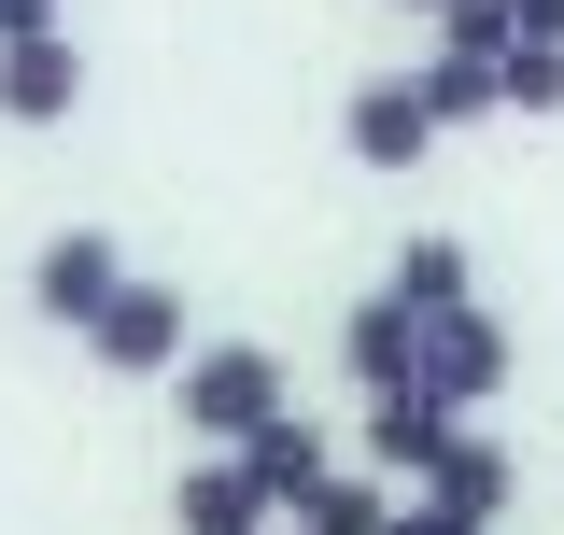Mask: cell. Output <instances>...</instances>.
I'll return each instance as SVG.
<instances>
[{"mask_svg":"<svg viewBox=\"0 0 564 535\" xmlns=\"http://www.w3.org/2000/svg\"><path fill=\"white\" fill-rule=\"evenodd\" d=\"M170 395H184V437H212V451H226V437H254L269 408H296L269 338H198V352L170 367Z\"/></svg>","mask_w":564,"mask_h":535,"instance_id":"6da1fadb","label":"cell"},{"mask_svg":"<svg viewBox=\"0 0 564 535\" xmlns=\"http://www.w3.org/2000/svg\"><path fill=\"white\" fill-rule=\"evenodd\" d=\"M85 352H99V381H170L198 338H184V282H113L99 310H85Z\"/></svg>","mask_w":564,"mask_h":535,"instance_id":"7a4b0ae2","label":"cell"},{"mask_svg":"<svg viewBox=\"0 0 564 535\" xmlns=\"http://www.w3.org/2000/svg\"><path fill=\"white\" fill-rule=\"evenodd\" d=\"M339 141H352V170H423L437 155V99H423V70H381V85H352V113H339Z\"/></svg>","mask_w":564,"mask_h":535,"instance_id":"3957f363","label":"cell"},{"mask_svg":"<svg viewBox=\"0 0 564 535\" xmlns=\"http://www.w3.org/2000/svg\"><path fill=\"white\" fill-rule=\"evenodd\" d=\"M113 282H128V240H113V226H57V240L29 254V310L85 338V310H99Z\"/></svg>","mask_w":564,"mask_h":535,"instance_id":"277c9868","label":"cell"},{"mask_svg":"<svg viewBox=\"0 0 564 535\" xmlns=\"http://www.w3.org/2000/svg\"><path fill=\"white\" fill-rule=\"evenodd\" d=\"M508 367H522V352H508L494 310H437V325H423V395L452 408V423H466L480 395H508Z\"/></svg>","mask_w":564,"mask_h":535,"instance_id":"5b68a950","label":"cell"},{"mask_svg":"<svg viewBox=\"0 0 564 535\" xmlns=\"http://www.w3.org/2000/svg\"><path fill=\"white\" fill-rule=\"evenodd\" d=\"M339 367H352V395H410L423 381V310L410 296H352L339 310Z\"/></svg>","mask_w":564,"mask_h":535,"instance_id":"8992f818","label":"cell"},{"mask_svg":"<svg viewBox=\"0 0 564 535\" xmlns=\"http://www.w3.org/2000/svg\"><path fill=\"white\" fill-rule=\"evenodd\" d=\"M70 99H85V57H70V29H29V43H0V128H70Z\"/></svg>","mask_w":564,"mask_h":535,"instance_id":"52a82bcc","label":"cell"},{"mask_svg":"<svg viewBox=\"0 0 564 535\" xmlns=\"http://www.w3.org/2000/svg\"><path fill=\"white\" fill-rule=\"evenodd\" d=\"M226 466L254 479V507H296V493L325 479V437H311V408H269L254 437H226Z\"/></svg>","mask_w":564,"mask_h":535,"instance_id":"ba28073f","label":"cell"},{"mask_svg":"<svg viewBox=\"0 0 564 535\" xmlns=\"http://www.w3.org/2000/svg\"><path fill=\"white\" fill-rule=\"evenodd\" d=\"M508 493H522V466H508V451H494V437H466V423H452V451H437V466H423V507H452V522H508Z\"/></svg>","mask_w":564,"mask_h":535,"instance_id":"9c48e42d","label":"cell"},{"mask_svg":"<svg viewBox=\"0 0 564 535\" xmlns=\"http://www.w3.org/2000/svg\"><path fill=\"white\" fill-rule=\"evenodd\" d=\"M437 451H452V408L423 395V381H410V395H367V466H381V479H423Z\"/></svg>","mask_w":564,"mask_h":535,"instance_id":"30bf717a","label":"cell"},{"mask_svg":"<svg viewBox=\"0 0 564 535\" xmlns=\"http://www.w3.org/2000/svg\"><path fill=\"white\" fill-rule=\"evenodd\" d=\"M170 522L184 535H269V507H254V479L226 466V451H198V466L170 479Z\"/></svg>","mask_w":564,"mask_h":535,"instance_id":"8fae6325","label":"cell"},{"mask_svg":"<svg viewBox=\"0 0 564 535\" xmlns=\"http://www.w3.org/2000/svg\"><path fill=\"white\" fill-rule=\"evenodd\" d=\"M466 282H480V268H466V240H437V226H423L410 254H395V282H381V296H410L423 325H437V310H480V296H466Z\"/></svg>","mask_w":564,"mask_h":535,"instance_id":"7c38bea8","label":"cell"},{"mask_svg":"<svg viewBox=\"0 0 564 535\" xmlns=\"http://www.w3.org/2000/svg\"><path fill=\"white\" fill-rule=\"evenodd\" d=\"M381 522H395V493H381V479H339V466H325L311 493H296V535H381Z\"/></svg>","mask_w":564,"mask_h":535,"instance_id":"4fadbf2b","label":"cell"},{"mask_svg":"<svg viewBox=\"0 0 564 535\" xmlns=\"http://www.w3.org/2000/svg\"><path fill=\"white\" fill-rule=\"evenodd\" d=\"M508 113H564V43H508Z\"/></svg>","mask_w":564,"mask_h":535,"instance_id":"5bb4252c","label":"cell"},{"mask_svg":"<svg viewBox=\"0 0 564 535\" xmlns=\"http://www.w3.org/2000/svg\"><path fill=\"white\" fill-rule=\"evenodd\" d=\"M508 43H564V0H508Z\"/></svg>","mask_w":564,"mask_h":535,"instance_id":"9a60e30c","label":"cell"},{"mask_svg":"<svg viewBox=\"0 0 564 535\" xmlns=\"http://www.w3.org/2000/svg\"><path fill=\"white\" fill-rule=\"evenodd\" d=\"M381 535H480V522H452V507H423V493H410V507H395Z\"/></svg>","mask_w":564,"mask_h":535,"instance_id":"2e32d148","label":"cell"},{"mask_svg":"<svg viewBox=\"0 0 564 535\" xmlns=\"http://www.w3.org/2000/svg\"><path fill=\"white\" fill-rule=\"evenodd\" d=\"M29 29H57V0H0V43H29Z\"/></svg>","mask_w":564,"mask_h":535,"instance_id":"e0dca14e","label":"cell"},{"mask_svg":"<svg viewBox=\"0 0 564 535\" xmlns=\"http://www.w3.org/2000/svg\"><path fill=\"white\" fill-rule=\"evenodd\" d=\"M395 14H437V0H395Z\"/></svg>","mask_w":564,"mask_h":535,"instance_id":"ac0fdd59","label":"cell"}]
</instances>
